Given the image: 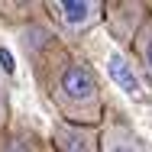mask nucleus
Instances as JSON below:
<instances>
[{
    "mask_svg": "<svg viewBox=\"0 0 152 152\" xmlns=\"http://www.w3.org/2000/svg\"><path fill=\"white\" fill-rule=\"evenodd\" d=\"M52 100L61 110V117L78 126H97L104 117V94L94 68L81 58H68L55 75Z\"/></svg>",
    "mask_w": 152,
    "mask_h": 152,
    "instance_id": "1",
    "label": "nucleus"
},
{
    "mask_svg": "<svg viewBox=\"0 0 152 152\" xmlns=\"http://www.w3.org/2000/svg\"><path fill=\"white\" fill-rule=\"evenodd\" d=\"M49 10H52L55 23H58L68 36H81V32L94 29V26L107 16V13H104L107 7L97 3V0H58V3H49Z\"/></svg>",
    "mask_w": 152,
    "mask_h": 152,
    "instance_id": "2",
    "label": "nucleus"
},
{
    "mask_svg": "<svg viewBox=\"0 0 152 152\" xmlns=\"http://www.w3.org/2000/svg\"><path fill=\"white\" fill-rule=\"evenodd\" d=\"M52 149L55 152H100V133H97V126H78V123L58 120L52 126Z\"/></svg>",
    "mask_w": 152,
    "mask_h": 152,
    "instance_id": "3",
    "label": "nucleus"
},
{
    "mask_svg": "<svg viewBox=\"0 0 152 152\" xmlns=\"http://www.w3.org/2000/svg\"><path fill=\"white\" fill-rule=\"evenodd\" d=\"M107 71H110V78L120 84V91H126L133 100H142V97H146L142 71H139L136 65H129V58H126L123 52H110V58H107Z\"/></svg>",
    "mask_w": 152,
    "mask_h": 152,
    "instance_id": "4",
    "label": "nucleus"
},
{
    "mask_svg": "<svg viewBox=\"0 0 152 152\" xmlns=\"http://www.w3.org/2000/svg\"><path fill=\"white\" fill-rule=\"evenodd\" d=\"M100 152H146L133 126L126 123H107L100 129Z\"/></svg>",
    "mask_w": 152,
    "mask_h": 152,
    "instance_id": "5",
    "label": "nucleus"
},
{
    "mask_svg": "<svg viewBox=\"0 0 152 152\" xmlns=\"http://www.w3.org/2000/svg\"><path fill=\"white\" fill-rule=\"evenodd\" d=\"M133 52H136V68L142 71V78L152 84V13L146 16V23L139 26L136 39H133Z\"/></svg>",
    "mask_w": 152,
    "mask_h": 152,
    "instance_id": "6",
    "label": "nucleus"
},
{
    "mask_svg": "<svg viewBox=\"0 0 152 152\" xmlns=\"http://www.w3.org/2000/svg\"><path fill=\"white\" fill-rule=\"evenodd\" d=\"M7 123V91H3V84H0V126Z\"/></svg>",
    "mask_w": 152,
    "mask_h": 152,
    "instance_id": "7",
    "label": "nucleus"
},
{
    "mask_svg": "<svg viewBox=\"0 0 152 152\" xmlns=\"http://www.w3.org/2000/svg\"><path fill=\"white\" fill-rule=\"evenodd\" d=\"M42 152H55V149H42Z\"/></svg>",
    "mask_w": 152,
    "mask_h": 152,
    "instance_id": "8",
    "label": "nucleus"
}]
</instances>
